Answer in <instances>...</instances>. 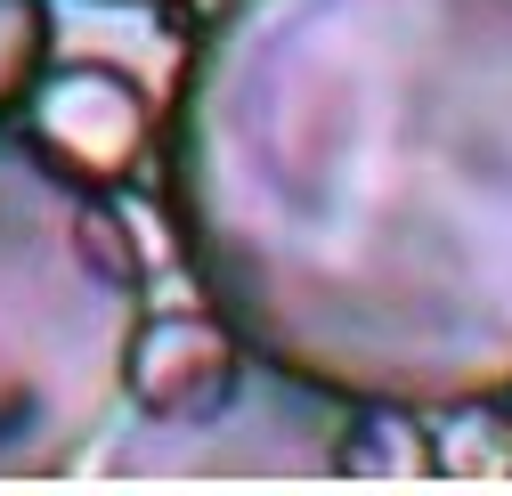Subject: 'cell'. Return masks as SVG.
Listing matches in <instances>:
<instances>
[{"instance_id":"1","label":"cell","mask_w":512,"mask_h":496,"mask_svg":"<svg viewBox=\"0 0 512 496\" xmlns=\"http://www.w3.org/2000/svg\"><path fill=\"white\" fill-rule=\"evenodd\" d=\"M179 261L358 407L512 399V0H220L163 114Z\"/></svg>"},{"instance_id":"2","label":"cell","mask_w":512,"mask_h":496,"mask_svg":"<svg viewBox=\"0 0 512 496\" xmlns=\"http://www.w3.org/2000/svg\"><path fill=\"white\" fill-rule=\"evenodd\" d=\"M147 261L106 179L0 131V480L74 472L131 407Z\"/></svg>"},{"instance_id":"3","label":"cell","mask_w":512,"mask_h":496,"mask_svg":"<svg viewBox=\"0 0 512 496\" xmlns=\"http://www.w3.org/2000/svg\"><path fill=\"white\" fill-rule=\"evenodd\" d=\"M98 464L122 480H326L358 464V399L244 350L236 375L187 407H122Z\"/></svg>"},{"instance_id":"4","label":"cell","mask_w":512,"mask_h":496,"mask_svg":"<svg viewBox=\"0 0 512 496\" xmlns=\"http://www.w3.org/2000/svg\"><path fill=\"white\" fill-rule=\"evenodd\" d=\"M25 106H33V139H41L49 155H66L74 171H90V179L139 171V155H147V139H155L147 90L122 74V66H98V57L41 74V90H33Z\"/></svg>"},{"instance_id":"5","label":"cell","mask_w":512,"mask_h":496,"mask_svg":"<svg viewBox=\"0 0 512 496\" xmlns=\"http://www.w3.org/2000/svg\"><path fill=\"white\" fill-rule=\"evenodd\" d=\"M244 342L228 334V318L204 301L196 318H147L139 350H131V407H187L236 375Z\"/></svg>"},{"instance_id":"6","label":"cell","mask_w":512,"mask_h":496,"mask_svg":"<svg viewBox=\"0 0 512 496\" xmlns=\"http://www.w3.org/2000/svg\"><path fill=\"white\" fill-rule=\"evenodd\" d=\"M49 74V0H0V114H17Z\"/></svg>"},{"instance_id":"7","label":"cell","mask_w":512,"mask_h":496,"mask_svg":"<svg viewBox=\"0 0 512 496\" xmlns=\"http://www.w3.org/2000/svg\"><path fill=\"white\" fill-rule=\"evenodd\" d=\"M98 9H179V0H98Z\"/></svg>"}]
</instances>
